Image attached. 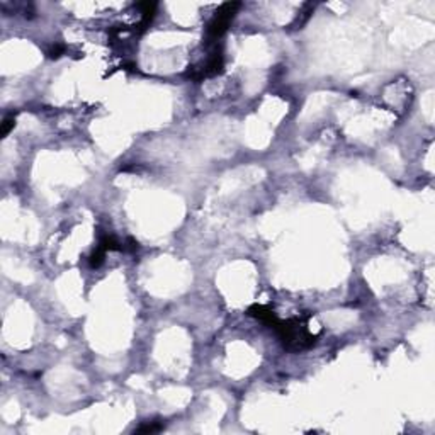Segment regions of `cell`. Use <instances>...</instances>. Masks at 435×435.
Returning a JSON list of instances; mask_svg holds the SVG:
<instances>
[{
	"label": "cell",
	"mask_w": 435,
	"mask_h": 435,
	"mask_svg": "<svg viewBox=\"0 0 435 435\" xmlns=\"http://www.w3.org/2000/svg\"><path fill=\"white\" fill-rule=\"evenodd\" d=\"M107 254V252H104L102 249H100V247H97L95 250H93V254L90 255V257H88V262H90V265L92 267H99L100 263L104 262V255Z\"/></svg>",
	"instance_id": "5"
},
{
	"label": "cell",
	"mask_w": 435,
	"mask_h": 435,
	"mask_svg": "<svg viewBox=\"0 0 435 435\" xmlns=\"http://www.w3.org/2000/svg\"><path fill=\"white\" fill-rule=\"evenodd\" d=\"M242 3L240 2H228L223 3L221 7L216 10L214 17L211 19V22L207 24V31H206V39L207 43H214L221 38L223 34L228 29L230 22L233 21V17L237 15V12L240 9Z\"/></svg>",
	"instance_id": "2"
},
{
	"label": "cell",
	"mask_w": 435,
	"mask_h": 435,
	"mask_svg": "<svg viewBox=\"0 0 435 435\" xmlns=\"http://www.w3.org/2000/svg\"><path fill=\"white\" fill-rule=\"evenodd\" d=\"M162 429H164V424H160V422H152V424H148V425L140 427L136 432L138 434H153V432H160Z\"/></svg>",
	"instance_id": "6"
},
{
	"label": "cell",
	"mask_w": 435,
	"mask_h": 435,
	"mask_svg": "<svg viewBox=\"0 0 435 435\" xmlns=\"http://www.w3.org/2000/svg\"><path fill=\"white\" fill-rule=\"evenodd\" d=\"M223 67H225V60H223V53H221V48H216L213 51V55L206 60V63L202 65V68L199 70H190L187 75L194 80H202L206 77H213V75H218V73L223 72Z\"/></svg>",
	"instance_id": "3"
},
{
	"label": "cell",
	"mask_w": 435,
	"mask_h": 435,
	"mask_svg": "<svg viewBox=\"0 0 435 435\" xmlns=\"http://www.w3.org/2000/svg\"><path fill=\"white\" fill-rule=\"evenodd\" d=\"M249 315L254 316V318L260 320L262 323L270 325L272 328H274L275 323L279 321L277 318H275L274 311L269 310V308H265V306H260V304H254V306H250L249 308Z\"/></svg>",
	"instance_id": "4"
},
{
	"label": "cell",
	"mask_w": 435,
	"mask_h": 435,
	"mask_svg": "<svg viewBox=\"0 0 435 435\" xmlns=\"http://www.w3.org/2000/svg\"><path fill=\"white\" fill-rule=\"evenodd\" d=\"M63 53H65V46H63V44H55V46H53L51 50L48 51V55H50V58L56 60V58H60V56H62Z\"/></svg>",
	"instance_id": "8"
},
{
	"label": "cell",
	"mask_w": 435,
	"mask_h": 435,
	"mask_svg": "<svg viewBox=\"0 0 435 435\" xmlns=\"http://www.w3.org/2000/svg\"><path fill=\"white\" fill-rule=\"evenodd\" d=\"M15 126V116L14 114H9L5 117V119H3V123H2V136H7L10 133V129L14 128Z\"/></svg>",
	"instance_id": "7"
},
{
	"label": "cell",
	"mask_w": 435,
	"mask_h": 435,
	"mask_svg": "<svg viewBox=\"0 0 435 435\" xmlns=\"http://www.w3.org/2000/svg\"><path fill=\"white\" fill-rule=\"evenodd\" d=\"M274 328L279 333L282 344L287 348H292V350H301V348H306L315 344V337L308 332V328L304 327L301 318L277 321Z\"/></svg>",
	"instance_id": "1"
}]
</instances>
